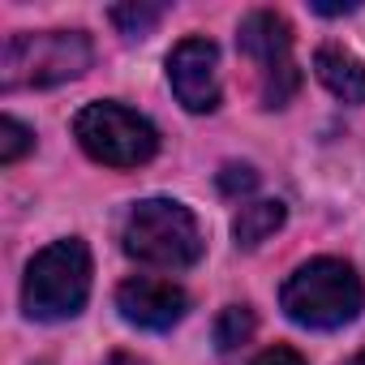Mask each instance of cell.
Listing matches in <instances>:
<instances>
[{
    "mask_svg": "<svg viewBox=\"0 0 365 365\" xmlns=\"http://www.w3.org/2000/svg\"><path fill=\"white\" fill-rule=\"evenodd\" d=\"M73 138L95 163L108 168H138L159 150V129L120 103H86L73 116Z\"/></svg>",
    "mask_w": 365,
    "mask_h": 365,
    "instance_id": "5b68a950",
    "label": "cell"
},
{
    "mask_svg": "<svg viewBox=\"0 0 365 365\" xmlns=\"http://www.w3.org/2000/svg\"><path fill=\"white\" fill-rule=\"evenodd\" d=\"M108 365H146V361H142V356H129V352H112Z\"/></svg>",
    "mask_w": 365,
    "mask_h": 365,
    "instance_id": "2e32d148",
    "label": "cell"
},
{
    "mask_svg": "<svg viewBox=\"0 0 365 365\" xmlns=\"http://www.w3.org/2000/svg\"><path fill=\"white\" fill-rule=\"evenodd\" d=\"M258 185V172L250 168V163H224V172H220V190L228 194V198H241V194H250Z\"/></svg>",
    "mask_w": 365,
    "mask_h": 365,
    "instance_id": "5bb4252c",
    "label": "cell"
},
{
    "mask_svg": "<svg viewBox=\"0 0 365 365\" xmlns=\"http://www.w3.org/2000/svg\"><path fill=\"white\" fill-rule=\"evenodd\" d=\"M254 365H305L292 348H267L262 356H254Z\"/></svg>",
    "mask_w": 365,
    "mask_h": 365,
    "instance_id": "9a60e30c",
    "label": "cell"
},
{
    "mask_svg": "<svg viewBox=\"0 0 365 365\" xmlns=\"http://www.w3.org/2000/svg\"><path fill=\"white\" fill-rule=\"evenodd\" d=\"M314 73L335 99L365 103V61L356 52H348L344 43H322L314 52Z\"/></svg>",
    "mask_w": 365,
    "mask_h": 365,
    "instance_id": "9c48e42d",
    "label": "cell"
},
{
    "mask_svg": "<svg viewBox=\"0 0 365 365\" xmlns=\"http://www.w3.org/2000/svg\"><path fill=\"white\" fill-rule=\"evenodd\" d=\"M91 39L82 31H39V35H9L0 52V86L5 91H35L61 86L91 69Z\"/></svg>",
    "mask_w": 365,
    "mask_h": 365,
    "instance_id": "3957f363",
    "label": "cell"
},
{
    "mask_svg": "<svg viewBox=\"0 0 365 365\" xmlns=\"http://www.w3.org/2000/svg\"><path fill=\"white\" fill-rule=\"evenodd\" d=\"M168 82L185 112H215L220 108V48L202 35L180 39L168 56Z\"/></svg>",
    "mask_w": 365,
    "mask_h": 365,
    "instance_id": "52a82bcc",
    "label": "cell"
},
{
    "mask_svg": "<svg viewBox=\"0 0 365 365\" xmlns=\"http://www.w3.org/2000/svg\"><path fill=\"white\" fill-rule=\"evenodd\" d=\"M279 228H284V202H275V198L245 202V207L237 211V220H232V237H237L241 250L262 245V241H267L271 232H279Z\"/></svg>",
    "mask_w": 365,
    "mask_h": 365,
    "instance_id": "30bf717a",
    "label": "cell"
},
{
    "mask_svg": "<svg viewBox=\"0 0 365 365\" xmlns=\"http://www.w3.org/2000/svg\"><path fill=\"white\" fill-rule=\"evenodd\" d=\"M344 365H365V352H356V356H348Z\"/></svg>",
    "mask_w": 365,
    "mask_h": 365,
    "instance_id": "e0dca14e",
    "label": "cell"
},
{
    "mask_svg": "<svg viewBox=\"0 0 365 365\" xmlns=\"http://www.w3.org/2000/svg\"><path fill=\"white\" fill-rule=\"evenodd\" d=\"M237 43L258 65L262 108H284L297 95V86H301L297 61H292V26H288V18L271 14V9H258V14H250L241 22Z\"/></svg>",
    "mask_w": 365,
    "mask_h": 365,
    "instance_id": "8992f818",
    "label": "cell"
},
{
    "mask_svg": "<svg viewBox=\"0 0 365 365\" xmlns=\"http://www.w3.org/2000/svg\"><path fill=\"white\" fill-rule=\"evenodd\" d=\"M254 335V314H250V305H228L224 314H220V322H215V344H220V352H232L237 344H245Z\"/></svg>",
    "mask_w": 365,
    "mask_h": 365,
    "instance_id": "7c38bea8",
    "label": "cell"
},
{
    "mask_svg": "<svg viewBox=\"0 0 365 365\" xmlns=\"http://www.w3.org/2000/svg\"><path fill=\"white\" fill-rule=\"evenodd\" d=\"M91 297V250L69 237V241H52L48 250H39L26 267V284H22V305L31 318L39 322H61L82 314Z\"/></svg>",
    "mask_w": 365,
    "mask_h": 365,
    "instance_id": "277c9868",
    "label": "cell"
},
{
    "mask_svg": "<svg viewBox=\"0 0 365 365\" xmlns=\"http://www.w3.org/2000/svg\"><path fill=\"white\" fill-rule=\"evenodd\" d=\"M125 254L159 267V271H185L202 258V228L190 207L172 198H146L125 220Z\"/></svg>",
    "mask_w": 365,
    "mask_h": 365,
    "instance_id": "7a4b0ae2",
    "label": "cell"
},
{
    "mask_svg": "<svg viewBox=\"0 0 365 365\" xmlns=\"http://www.w3.org/2000/svg\"><path fill=\"white\" fill-rule=\"evenodd\" d=\"M112 22L120 26V35L129 39H146L159 22H163V5H116Z\"/></svg>",
    "mask_w": 365,
    "mask_h": 365,
    "instance_id": "8fae6325",
    "label": "cell"
},
{
    "mask_svg": "<svg viewBox=\"0 0 365 365\" xmlns=\"http://www.w3.org/2000/svg\"><path fill=\"white\" fill-rule=\"evenodd\" d=\"M279 305L292 322L314 331H335L352 322L365 309V284L361 275L339 258H314L297 267L279 292Z\"/></svg>",
    "mask_w": 365,
    "mask_h": 365,
    "instance_id": "6da1fadb",
    "label": "cell"
},
{
    "mask_svg": "<svg viewBox=\"0 0 365 365\" xmlns=\"http://www.w3.org/2000/svg\"><path fill=\"white\" fill-rule=\"evenodd\" d=\"M31 146H35V133L22 120H14V116L0 120V163H18Z\"/></svg>",
    "mask_w": 365,
    "mask_h": 365,
    "instance_id": "4fadbf2b",
    "label": "cell"
},
{
    "mask_svg": "<svg viewBox=\"0 0 365 365\" xmlns=\"http://www.w3.org/2000/svg\"><path fill=\"white\" fill-rule=\"evenodd\" d=\"M116 309L125 322L142 327V331H168L185 318L190 309V297L180 292L172 279H155V275H138V279H125L116 288Z\"/></svg>",
    "mask_w": 365,
    "mask_h": 365,
    "instance_id": "ba28073f",
    "label": "cell"
}]
</instances>
